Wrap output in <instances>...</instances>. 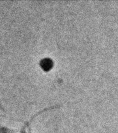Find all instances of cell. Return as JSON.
<instances>
[{"label":"cell","instance_id":"obj_1","mask_svg":"<svg viewBox=\"0 0 118 133\" xmlns=\"http://www.w3.org/2000/svg\"><path fill=\"white\" fill-rule=\"evenodd\" d=\"M40 66L43 70L48 71L50 70L54 65V62L50 58H44L41 60L40 62Z\"/></svg>","mask_w":118,"mask_h":133}]
</instances>
